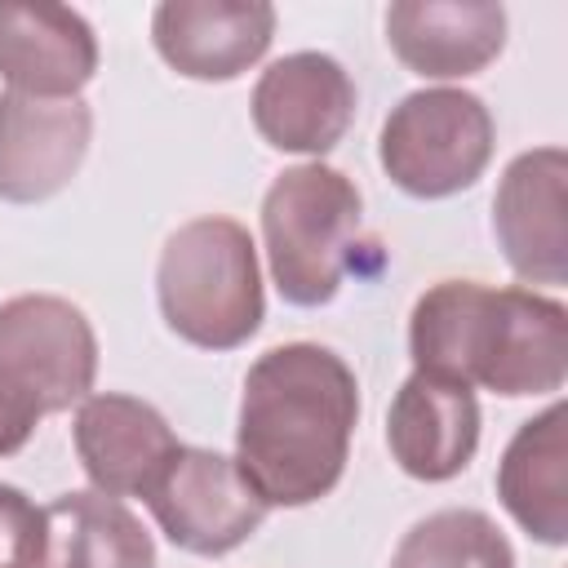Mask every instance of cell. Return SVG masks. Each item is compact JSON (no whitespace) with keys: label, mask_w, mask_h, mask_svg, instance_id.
Returning a JSON list of instances; mask_svg holds the SVG:
<instances>
[{"label":"cell","mask_w":568,"mask_h":568,"mask_svg":"<svg viewBox=\"0 0 568 568\" xmlns=\"http://www.w3.org/2000/svg\"><path fill=\"white\" fill-rule=\"evenodd\" d=\"M44 524L40 568H155V546L142 519L98 488L53 497Z\"/></svg>","instance_id":"e0dca14e"},{"label":"cell","mask_w":568,"mask_h":568,"mask_svg":"<svg viewBox=\"0 0 568 568\" xmlns=\"http://www.w3.org/2000/svg\"><path fill=\"white\" fill-rule=\"evenodd\" d=\"M164 324L204 351H235L262 328L253 235L235 217H195L164 240L155 271Z\"/></svg>","instance_id":"3957f363"},{"label":"cell","mask_w":568,"mask_h":568,"mask_svg":"<svg viewBox=\"0 0 568 568\" xmlns=\"http://www.w3.org/2000/svg\"><path fill=\"white\" fill-rule=\"evenodd\" d=\"M146 506L173 546L209 559L244 546L271 510L244 479L235 457L191 444H178V453L151 484Z\"/></svg>","instance_id":"52a82bcc"},{"label":"cell","mask_w":568,"mask_h":568,"mask_svg":"<svg viewBox=\"0 0 568 568\" xmlns=\"http://www.w3.org/2000/svg\"><path fill=\"white\" fill-rule=\"evenodd\" d=\"M417 373L497 395H550L568 377V311L532 288L444 280L408 315Z\"/></svg>","instance_id":"7a4b0ae2"},{"label":"cell","mask_w":568,"mask_h":568,"mask_svg":"<svg viewBox=\"0 0 568 568\" xmlns=\"http://www.w3.org/2000/svg\"><path fill=\"white\" fill-rule=\"evenodd\" d=\"M359 186L333 164L284 169L262 200V240L271 275L284 302L324 306L351 271V248L359 235Z\"/></svg>","instance_id":"5b68a950"},{"label":"cell","mask_w":568,"mask_h":568,"mask_svg":"<svg viewBox=\"0 0 568 568\" xmlns=\"http://www.w3.org/2000/svg\"><path fill=\"white\" fill-rule=\"evenodd\" d=\"M275 36L266 0H164L151 13L155 53L191 80H235Z\"/></svg>","instance_id":"8fae6325"},{"label":"cell","mask_w":568,"mask_h":568,"mask_svg":"<svg viewBox=\"0 0 568 568\" xmlns=\"http://www.w3.org/2000/svg\"><path fill=\"white\" fill-rule=\"evenodd\" d=\"M395 58L426 80L484 71L506 44V9L493 0H399L386 9Z\"/></svg>","instance_id":"5bb4252c"},{"label":"cell","mask_w":568,"mask_h":568,"mask_svg":"<svg viewBox=\"0 0 568 568\" xmlns=\"http://www.w3.org/2000/svg\"><path fill=\"white\" fill-rule=\"evenodd\" d=\"M386 178L417 195L444 200L479 182L493 160V115L466 89H417L399 98L377 138Z\"/></svg>","instance_id":"8992f818"},{"label":"cell","mask_w":568,"mask_h":568,"mask_svg":"<svg viewBox=\"0 0 568 568\" xmlns=\"http://www.w3.org/2000/svg\"><path fill=\"white\" fill-rule=\"evenodd\" d=\"M386 444L404 475L444 484L462 475L479 448L475 390L435 373H417L395 390L386 413Z\"/></svg>","instance_id":"4fadbf2b"},{"label":"cell","mask_w":568,"mask_h":568,"mask_svg":"<svg viewBox=\"0 0 568 568\" xmlns=\"http://www.w3.org/2000/svg\"><path fill=\"white\" fill-rule=\"evenodd\" d=\"M98 377V337L80 306L53 293L0 302V457L18 453L36 422L84 404Z\"/></svg>","instance_id":"277c9868"},{"label":"cell","mask_w":568,"mask_h":568,"mask_svg":"<svg viewBox=\"0 0 568 568\" xmlns=\"http://www.w3.org/2000/svg\"><path fill=\"white\" fill-rule=\"evenodd\" d=\"M44 532V510L22 488L0 484V568H40Z\"/></svg>","instance_id":"d6986e66"},{"label":"cell","mask_w":568,"mask_h":568,"mask_svg":"<svg viewBox=\"0 0 568 568\" xmlns=\"http://www.w3.org/2000/svg\"><path fill=\"white\" fill-rule=\"evenodd\" d=\"M98 71L93 27L67 4H0V75L18 93L75 98Z\"/></svg>","instance_id":"9a60e30c"},{"label":"cell","mask_w":568,"mask_h":568,"mask_svg":"<svg viewBox=\"0 0 568 568\" xmlns=\"http://www.w3.org/2000/svg\"><path fill=\"white\" fill-rule=\"evenodd\" d=\"M359 382L320 342H284L253 359L240 395L235 466L266 506L328 497L351 457Z\"/></svg>","instance_id":"6da1fadb"},{"label":"cell","mask_w":568,"mask_h":568,"mask_svg":"<svg viewBox=\"0 0 568 568\" xmlns=\"http://www.w3.org/2000/svg\"><path fill=\"white\" fill-rule=\"evenodd\" d=\"M253 124L275 151L324 155L355 120V84L328 53L302 49L271 62L253 84Z\"/></svg>","instance_id":"9c48e42d"},{"label":"cell","mask_w":568,"mask_h":568,"mask_svg":"<svg viewBox=\"0 0 568 568\" xmlns=\"http://www.w3.org/2000/svg\"><path fill=\"white\" fill-rule=\"evenodd\" d=\"M568 155L559 146L524 151L506 164L493 195V231L510 271L528 284L568 280V222H564Z\"/></svg>","instance_id":"30bf717a"},{"label":"cell","mask_w":568,"mask_h":568,"mask_svg":"<svg viewBox=\"0 0 568 568\" xmlns=\"http://www.w3.org/2000/svg\"><path fill=\"white\" fill-rule=\"evenodd\" d=\"M568 408L550 404L541 417L524 422L515 430V439L501 453L497 466V497L501 506L515 515V524L546 541V546H564L568 541Z\"/></svg>","instance_id":"2e32d148"},{"label":"cell","mask_w":568,"mask_h":568,"mask_svg":"<svg viewBox=\"0 0 568 568\" xmlns=\"http://www.w3.org/2000/svg\"><path fill=\"white\" fill-rule=\"evenodd\" d=\"M75 457L89 484L106 497H146L169 457L178 453V435L164 413L133 395H89L75 408Z\"/></svg>","instance_id":"7c38bea8"},{"label":"cell","mask_w":568,"mask_h":568,"mask_svg":"<svg viewBox=\"0 0 568 568\" xmlns=\"http://www.w3.org/2000/svg\"><path fill=\"white\" fill-rule=\"evenodd\" d=\"M390 568H515V550L484 510L448 506L404 532Z\"/></svg>","instance_id":"ac0fdd59"},{"label":"cell","mask_w":568,"mask_h":568,"mask_svg":"<svg viewBox=\"0 0 568 568\" xmlns=\"http://www.w3.org/2000/svg\"><path fill=\"white\" fill-rule=\"evenodd\" d=\"M93 111L80 98L0 93V200L40 204L84 164Z\"/></svg>","instance_id":"ba28073f"}]
</instances>
